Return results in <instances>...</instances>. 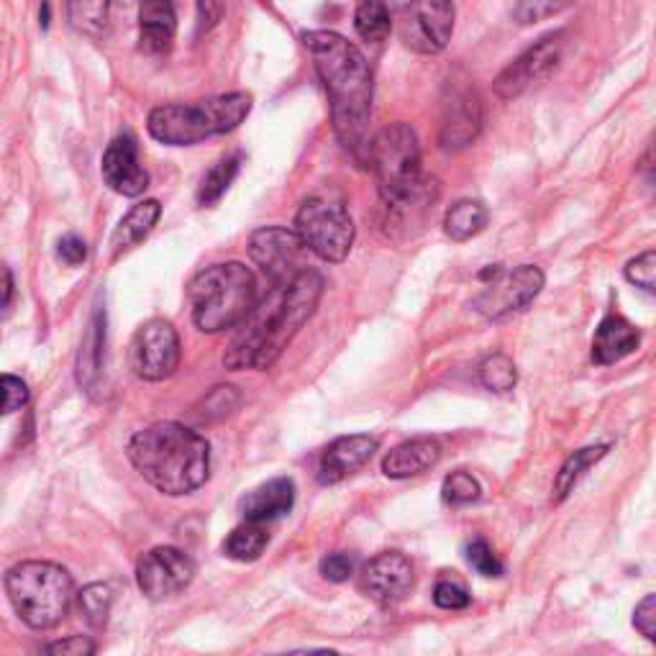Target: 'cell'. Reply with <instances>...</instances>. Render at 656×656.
I'll use <instances>...</instances> for the list:
<instances>
[{
    "instance_id": "6da1fadb",
    "label": "cell",
    "mask_w": 656,
    "mask_h": 656,
    "mask_svg": "<svg viewBox=\"0 0 656 656\" xmlns=\"http://www.w3.org/2000/svg\"><path fill=\"white\" fill-rule=\"evenodd\" d=\"M321 296L323 277L313 267H306L290 283L273 285L237 326V334L226 346L223 365L233 372L273 369L298 331L311 321Z\"/></svg>"
},
{
    "instance_id": "7a4b0ae2",
    "label": "cell",
    "mask_w": 656,
    "mask_h": 656,
    "mask_svg": "<svg viewBox=\"0 0 656 656\" xmlns=\"http://www.w3.org/2000/svg\"><path fill=\"white\" fill-rule=\"evenodd\" d=\"M303 44L329 93L331 120L338 141L359 152L367 141L372 113V72L361 51L334 32H308Z\"/></svg>"
},
{
    "instance_id": "3957f363",
    "label": "cell",
    "mask_w": 656,
    "mask_h": 656,
    "mask_svg": "<svg viewBox=\"0 0 656 656\" xmlns=\"http://www.w3.org/2000/svg\"><path fill=\"white\" fill-rule=\"evenodd\" d=\"M128 462L162 495H191L210 474V444L177 421H160L128 439Z\"/></svg>"
},
{
    "instance_id": "277c9868",
    "label": "cell",
    "mask_w": 656,
    "mask_h": 656,
    "mask_svg": "<svg viewBox=\"0 0 656 656\" xmlns=\"http://www.w3.org/2000/svg\"><path fill=\"white\" fill-rule=\"evenodd\" d=\"M249 113H252V95L229 93L198 103L160 105L149 113L147 128L160 145L193 147L239 128Z\"/></svg>"
},
{
    "instance_id": "5b68a950",
    "label": "cell",
    "mask_w": 656,
    "mask_h": 656,
    "mask_svg": "<svg viewBox=\"0 0 656 656\" xmlns=\"http://www.w3.org/2000/svg\"><path fill=\"white\" fill-rule=\"evenodd\" d=\"M187 298L193 303V323L203 334L237 329L256 303L254 273L241 262L206 267L193 277Z\"/></svg>"
},
{
    "instance_id": "8992f818",
    "label": "cell",
    "mask_w": 656,
    "mask_h": 656,
    "mask_svg": "<svg viewBox=\"0 0 656 656\" xmlns=\"http://www.w3.org/2000/svg\"><path fill=\"white\" fill-rule=\"evenodd\" d=\"M5 595L28 629L49 631L70 613L74 583L59 564L32 560L5 572Z\"/></svg>"
},
{
    "instance_id": "52a82bcc",
    "label": "cell",
    "mask_w": 656,
    "mask_h": 656,
    "mask_svg": "<svg viewBox=\"0 0 656 656\" xmlns=\"http://www.w3.org/2000/svg\"><path fill=\"white\" fill-rule=\"evenodd\" d=\"M369 168L375 172L382 203L401 198L426 175L421 172V145L408 124L384 126L367 147Z\"/></svg>"
},
{
    "instance_id": "ba28073f",
    "label": "cell",
    "mask_w": 656,
    "mask_h": 656,
    "mask_svg": "<svg viewBox=\"0 0 656 656\" xmlns=\"http://www.w3.org/2000/svg\"><path fill=\"white\" fill-rule=\"evenodd\" d=\"M296 231L308 252L331 265L344 262L354 246V221L346 203L334 193H313L300 203Z\"/></svg>"
},
{
    "instance_id": "9c48e42d",
    "label": "cell",
    "mask_w": 656,
    "mask_h": 656,
    "mask_svg": "<svg viewBox=\"0 0 656 656\" xmlns=\"http://www.w3.org/2000/svg\"><path fill=\"white\" fill-rule=\"evenodd\" d=\"M480 280L485 283V288L472 300V308L487 321H503L513 313H520L544 290V273L533 265H520L516 269L495 265L482 269Z\"/></svg>"
},
{
    "instance_id": "30bf717a",
    "label": "cell",
    "mask_w": 656,
    "mask_h": 656,
    "mask_svg": "<svg viewBox=\"0 0 656 656\" xmlns=\"http://www.w3.org/2000/svg\"><path fill=\"white\" fill-rule=\"evenodd\" d=\"M183 344L177 329L164 319H152L137 329L128 346V367L145 382L170 380L177 372Z\"/></svg>"
},
{
    "instance_id": "8fae6325",
    "label": "cell",
    "mask_w": 656,
    "mask_h": 656,
    "mask_svg": "<svg viewBox=\"0 0 656 656\" xmlns=\"http://www.w3.org/2000/svg\"><path fill=\"white\" fill-rule=\"evenodd\" d=\"M306 252L308 246L300 233L283 226H265L249 237V256L265 273L269 285L290 283L306 267H311L306 265Z\"/></svg>"
},
{
    "instance_id": "7c38bea8",
    "label": "cell",
    "mask_w": 656,
    "mask_h": 656,
    "mask_svg": "<svg viewBox=\"0 0 656 656\" xmlns=\"http://www.w3.org/2000/svg\"><path fill=\"white\" fill-rule=\"evenodd\" d=\"M195 579V562L183 549L157 546L137 564V585L152 602H162L191 587Z\"/></svg>"
},
{
    "instance_id": "4fadbf2b",
    "label": "cell",
    "mask_w": 656,
    "mask_h": 656,
    "mask_svg": "<svg viewBox=\"0 0 656 656\" xmlns=\"http://www.w3.org/2000/svg\"><path fill=\"white\" fill-rule=\"evenodd\" d=\"M564 39L567 34L556 32L549 34L544 39H539L533 47H529L518 59L505 67L495 80V93L503 101H513V97L523 95L526 90L537 82L546 80L554 72V67L560 65L562 51H564Z\"/></svg>"
},
{
    "instance_id": "5bb4252c",
    "label": "cell",
    "mask_w": 656,
    "mask_h": 656,
    "mask_svg": "<svg viewBox=\"0 0 656 656\" xmlns=\"http://www.w3.org/2000/svg\"><path fill=\"white\" fill-rule=\"evenodd\" d=\"M482 131V103L477 90L467 82L449 80L441 97V147L449 152L470 147Z\"/></svg>"
},
{
    "instance_id": "9a60e30c",
    "label": "cell",
    "mask_w": 656,
    "mask_h": 656,
    "mask_svg": "<svg viewBox=\"0 0 656 656\" xmlns=\"http://www.w3.org/2000/svg\"><path fill=\"white\" fill-rule=\"evenodd\" d=\"M359 587L380 608H395L413 590V564L401 552H380L359 575Z\"/></svg>"
},
{
    "instance_id": "2e32d148",
    "label": "cell",
    "mask_w": 656,
    "mask_h": 656,
    "mask_svg": "<svg viewBox=\"0 0 656 656\" xmlns=\"http://www.w3.org/2000/svg\"><path fill=\"white\" fill-rule=\"evenodd\" d=\"M457 9L451 0H416L403 39L418 55H439L454 34Z\"/></svg>"
},
{
    "instance_id": "e0dca14e",
    "label": "cell",
    "mask_w": 656,
    "mask_h": 656,
    "mask_svg": "<svg viewBox=\"0 0 656 656\" xmlns=\"http://www.w3.org/2000/svg\"><path fill=\"white\" fill-rule=\"evenodd\" d=\"M105 185L124 198H139L149 187V172L141 168L139 149L134 137H116L105 149L101 164Z\"/></svg>"
},
{
    "instance_id": "ac0fdd59",
    "label": "cell",
    "mask_w": 656,
    "mask_h": 656,
    "mask_svg": "<svg viewBox=\"0 0 656 656\" xmlns=\"http://www.w3.org/2000/svg\"><path fill=\"white\" fill-rule=\"evenodd\" d=\"M380 447V441L375 436L367 434H352V436H338L336 441H331L323 449L321 462H319V482L321 485H336L365 467L372 454Z\"/></svg>"
},
{
    "instance_id": "d6986e66",
    "label": "cell",
    "mask_w": 656,
    "mask_h": 656,
    "mask_svg": "<svg viewBox=\"0 0 656 656\" xmlns=\"http://www.w3.org/2000/svg\"><path fill=\"white\" fill-rule=\"evenodd\" d=\"M436 200H439V180L424 177L421 183L408 191L401 198L382 203L384 206V229L392 239H405L411 233L413 226H421L426 221V216L431 214Z\"/></svg>"
},
{
    "instance_id": "ffe728a7",
    "label": "cell",
    "mask_w": 656,
    "mask_h": 656,
    "mask_svg": "<svg viewBox=\"0 0 656 656\" xmlns=\"http://www.w3.org/2000/svg\"><path fill=\"white\" fill-rule=\"evenodd\" d=\"M177 34L172 0H139V47L147 55H168Z\"/></svg>"
},
{
    "instance_id": "44dd1931",
    "label": "cell",
    "mask_w": 656,
    "mask_h": 656,
    "mask_svg": "<svg viewBox=\"0 0 656 656\" xmlns=\"http://www.w3.org/2000/svg\"><path fill=\"white\" fill-rule=\"evenodd\" d=\"M641 331L633 326L631 321H625L623 315L610 313L600 321L598 331L592 338V361L600 367L615 365L638 349Z\"/></svg>"
},
{
    "instance_id": "7402d4cb",
    "label": "cell",
    "mask_w": 656,
    "mask_h": 656,
    "mask_svg": "<svg viewBox=\"0 0 656 656\" xmlns=\"http://www.w3.org/2000/svg\"><path fill=\"white\" fill-rule=\"evenodd\" d=\"M292 505H296V482L290 477H275L246 493L241 500V516L244 520L267 523V520L288 516Z\"/></svg>"
},
{
    "instance_id": "603a6c76",
    "label": "cell",
    "mask_w": 656,
    "mask_h": 656,
    "mask_svg": "<svg viewBox=\"0 0 656 656\" xmlns=\"http://www.w3.org/2000/svg\"><path fill=\"white\" fill-rule=\"evenodd\" d=\"M439 459H441L439 441L424 436V439H411L398 444L395 449L388 451L382 459V472L384 477L390 480H411L431 470Z\"/></svg>"
},
{
    "instance_id": "cb8c5ba5",
    "label": "cell",
    "mask_w": 656,
    "mask_h": 656,
    "mask_svg": "<svg viewBox=\"0 0 656 656\" xmlns=\"http://www.w3.org/2000/svg\"><path fill=\"white\" fill-rule=\"evenodd\" d=\"M160 216H162L160 200H141L128 210V214L120 218V223L116 226V231H113L111 237L113 260H120V256L131 252V249H137L141 241L154 231Z\"/></svg>"
},
{
    "instance_id": "d4e9b609",
    "label": "cell",
    "mask_w": 656,
    "mask_h": 656,
    "mask_svg": "<svg viewBox=\"0 0 656 656\" xmlns=\"http://www.w3.org/2000/svg\"><path fill=\"white\" fill-rule=\"evenodd\" d=\"M487 221H490V210L485 208V203L467 198L454 203V206L447 210L444 231H447V237L454 241H470L477 237V233L485 231Z\"/></svg>"
},
{
    "instance_id": "484cf974",
    "label": "cell",
    "mask_w": 656,
    "mask_h": 656,
    "mask_svg": "<svg viewBox=\"0 0 656 656\" xmlns=\"http://www.w3.org/2000/svg\"><path fill=\"white\" fill-rule=\"evenodd\" d=\"M269 544V531L265 523H256V520H244L237 526L229 537L223 541V554L233 562H256Z\"/></svg>"
},
{
    "instance_id": "4316f807",
    "label": "cell",
    "mask_w": 656,
    "mask_h": 656,
    "mask_svg": "<svg viewBox=\"0 0 656 656\" xmlns=\"http://www.w3.org/2000/svg\"><path fill=\"white\" fill-rule=\"evenodd\" d=\"M103 342H105V313L95 311L93 323H90L88 334L80 344V357H78V382L85 390L93 388V382L97 380V372H101Z\"/></svg>"
},
{
    "instance_id": "83f0119b",
    "label": "cell",
    "mask_w": 656,
    "mask_h": 656,
    "mask_svg": "<svg viewBox=\"0 0 656 656\" xmlns=\"http://www.w3.org/2000/svg\"><path fill=\"white\" fill-rule=\"evenodd\" d=\"M608 444H598V447H585L572 454L567 462L562 464L560 474H556L554 480V500L562 503L564 497H567L579 480H583V474L590 470L592 464H598L602 457L608 454Z\"/></svg>"
},
{
    "instance_id": "f1b7e54d",
    "label": "cell",
    "mask_w": 656,
    "mask_h": 656,
    "mask_svg": "<svg viewBox=\"0 0 656 656\" xmlns=\"http://www.w3.org/2000/svg\"><path fill=\"white\" fill-rule=\"evenodd\" d=\"M354 28L365 42L380 44L390 36L392 28V11L384 0H359L354 11Z\"/></svg>"
},
{
    "instance_id": "f546056e",
    "label": "cell",
    "mask_w": 656,
    "mask_h": 656,
    "mask_svg": "<svg viewBox=\"0 0 656 656\" xmlns=\"http://www.w3.org/2000/svg\"><path fill=\"white\" fill-rule=\"evenodd\" d=\"M113 0H67V19L74 32L85 36H101L108 24Z\"/></svg>"
},
{
    "instance_id": "4dcf8cb0",
    "label": "cell",
    "mask_w": 656,
    "mask_h": 656,
    "mask_svg": "<svg viewBox=\"0 0 656 656\" xmlns=\"http://www.w3.org/2000/svg\"><path fill=\"white\" fill-rule=\"evenodd\" d=\"M239 168H241V154H229L223 157V160H218L200 180V187H198L200 206H214V203L221 200V195L229 191L233 177L239 175Z\"/></svg>"
},
{
    "instance_id": "1f68e13d",
    "label": "cell",
    "mask_w": 656,
    "mask_h": 656,
    "mask_svg": "<svg viewBox=\"0 0 656 656\" xmlns=\"http://www.w3.org/2000/svg\"><path fill=\"white\" fill-rule=\"evenodd\" d=\"M480 382L490 392H510L518 382V369L508 354H490L480 365Z\"/></svg>"
},
{
    "instance_id": "d6a6232c",
    "label": "cell",
    "mask_w": 656,
    "mask_h": 656,
    "mask_svg": "<svg viewBox=\"0 0 656 656\" xmlns=\"http://www.w3.org/2000/svg\"><path fill=\"white\" fill-rule=\"evenodd\" d=\"M111 606H113V590H111V585L93 583V585L82 587V592H80V613L85 615V621L90 625H93V629H103V625L108 623Z\"/></svg>"
},
{
    "instance_id": "836d02e7",
    "label": "cell",
    "mask_w": 656,
    "mask_h": 656,
    "mask_svg": "<svg viewBox=\"0 0 656 656\" xmlns=\"http://www.w3.org/2000/svg\"><path fill=\"white\" fill-rule=\"evenodd\" d=\"M480 493H482L480 482L464 470L451 472L441 485V497L444 503L449 505H470L474 500H480Z\"/></svg>"
},
{
    "instance_id": "e575fe53",
    "label": "cell",
    "mask_w": 656,
    "mask_h": 656,
    "mask_svg": "<svg viewBox=\"0 0 656 656\" xmlns=\"http://www.w3.org/2000/svg\"><path fill=\"white\" fill-rule=\"evenodd\" d=\"M567 5H572V0H518L513 16H516L518 24H537V21L562 13Z\"/></svg>"
},
{
    "instance_id": "d590c367",
    "label": "cell",
    "mask_w": 656,
    "mask_h": 656,
    "mask_svg": "<svg viewBox=\"0 0 656 656\" xmlns=\"http://www.w3.org/2000/svg\"><path fill=\"white\" fill-rule=\"evenodd\" d=\"M467 562H470V567L482 577H503V562L497 560L493 546H490L485 539H474L472 544L467 546Z\"/></svg>"
},
{
    "instance_id": "8d00e7d4",
    "label": "cell",
    "mask_w": 656,
    "mask_h": 656,
    "mask_svg": "<svg viewBox=\"0 0 656 656\" xmlns=\"http://www.w3.org/2000/svg\"><path fill=\"white\" fill-rule=\"evenodd\" d=\"M625 280L656 296V252H644L625 265Z\"/></svg>"
},
{
    "instance_id": "74e56055",
    "label": "cell",
    "mask_w": 656,
    "mask_h": 656,
    "mask_svg": "<svg viewBox=\"0 0 656 656\" xmlns=\"http://www.w3.org/2000/svg\"><path fill=\"white\" fill-rule=\"evenodd\" d=\"M434 602L444 610H464L470 606V592L457 579H439L434 587Z\"/></svg>"
},
{
    "instance_id": "f35d334b",
    "label": "cell",
    "mask_w": 656,
    "mask_h": 656,
    "mask_svg": "<svg viewBox=\"0 0 656 656\" xmlns=\"http://www.w3.org/2000/svg\"><path fill=\"white\" fill-rule=\"evenodd\" d=\"M354 572H357V556L354 554H329L326 560L321 562V575L329 579V583H346Z\"/></svg>"
},
{
    "instance_id": "ab89813d",
    "label": "cell",
    "mask_w": 656,
    "mask_h": 656,
    "mask_svg": "<svg viewBox=\"0 0 656 656\" xmlns=\"http://www.w3.org/2000/svg\"><path fill=\"white\" fill-rule=\"evenodd\" d=\"M633 629L656 646V595H646L633 610Z\"/></svg>"
},
{
    "instance_id": "60d3db41",
    "label": "cell",
    "mask_w": 656,
    "mask_h": 656,
    "mask_svg": "<svg viewBox=\"0 0 656 656\" xmlns=\"http://www.w3.org/2000/svg\"><path fill=\"white\" fill-rule=\"evenodd\" d=\"M28 403V388L21 377L3 375V413L11 416Z\"/></svg>"
},
{
    "instance_id": "b9f144b4",
    "label": "cell",
    "mask_w": 656,
    "mask_h": 656,
    "mask_svg": "<svg viewBox=\"0 0 656 656\" xmlns=\"http://www.w3.org/2000/svg\"><path fill=\"white\" fill-rule=\"evenodd\" d=\"M44 654H57V656H90L95 654V644L88 636H67L55 644L44 646Z\"/></svg>"
},
{
    "instance_id": "7bdbcfd3",
    "label": "cell",
    "mask_w": 656,
    "mask_h": 656,
    "mask_svg": "<svg viewBox=\"0 0 656 656\" xmlns=\"http://www.w3.org/2000/svg\"><path fill=\"white\" fill-rule=\"evenodd\" d=\"M57 256L67 267H78L88 260V244L80 237H74V233H67V237L59 239Z\"/></svg>"
},
{
    "instance_id": "ee69618b",
    "label": "cell",
    "mask_w": 656,
    "mask_h": 656,
    "mask_svg": "<svg viewBox=\"0 0 656 656\" xmlns=\"http://www.w3.org/2000/svg\"><path fill=\"white\" fill-rule=\"evenodd\" d=\"M223 16V0H198V32L214 28Z\"/></svg>"
},
{
    "instance_id": "f6af8a7d",
    "label": "cell",
    "mask_w": 656,
    "mask_h": 656,
    "mask_svg": "<svg viewBox=\"0 0 656 656\" xmlns=\"http://www.w3.org/2000/svg\"><path fill=\"white\" fill-rule=\"evenodd\" d=\"M638 177L644 180L646 187H652V191H656V137L652 139V145H648L644 157H641V162H638Z\"/></svg>"
},
{
    "instance_id": "bcb514c9",
    "label": "cell",
    "mask_w": 656,
    "mask_h": 656,
    "mask_svg": "<svg viewBox=\"0 0 656 656\" xmlns=\"http://www.w3.org/2000/svg\"><path fill=\"white\" fill-rule=\"evenodd\" d=\"M3 292H5L3 308H5V311H9L11 298H13V275H11V269H9V267H3Z\"/></svg>"
},
{
    "instance_id": "7dc6e473",
    "label": "cell",
    "mask_w": 656,
    "mask_h": 656,
    "mask_svg": "<svg viewBox=\"0 0 656 656\" xmlns=\"http://www.w3.org/2000/svg\"><path fill=\"white\" fill-rule=\"evenodd\" d=\"M384 3H388V9L390 11H401V9H413V5H416V0H384Z\"/></svg>"
},
{
    "instance_id": "c3c4849f",
    "label": "cell",
    "mask_w": 656,
    "mask_h": 656,
    "mask_svg": "<svg viewBox=\"0 0 656 656\" xmlns=\"http://www.w3.org/2000/svg\"><path fill=\"white\" fill-rule=\"evenodd\" d=\"M42 24H44V28L49 26V3H44V13H42Z\"/></svg>"
}]
</instances>
